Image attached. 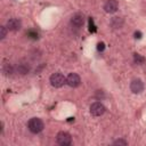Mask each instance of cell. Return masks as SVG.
<instances>
[{
  "label": "cell",
  "instance_id": "6da1fadb",
  "mask_svg": "<svg viewBox=\"0 0 146 146\" xmlns=\"http://www.w3.org/2000/svg\"><path fill=\"white\" fill-rule=\"evenodd\" d=\"M27 128L32 133H39L43 130L44 123L39 117H32V119H30V121L27 123Z\"/></svg>",
  "mask_w": 146,
  "mask_h": 146
},
{
  "label": "cell",
  "instance_id": "7a4b0ae2",
  "mask_svg": "<svg viewBox=\"0 0 146 146\" xmlns=\"http://www.w3.org/2000/svg\"><path fill=\"white\" fill-rule=\"evenodd\" d=\"M50 84L55 88H60L64 86V83H66V78L60 73V72H56V73H52L50 75Z\"/></svg>",
  "mask_w": 146,
  "mask_h": 146
},
{
  "label": "cell",
  "instance_id": "3957f363",
  "mask_svg": "<svg viewBox=\"0 0 146 146\" xmlns=\"http://www.w3.org/2000/svg\"><path fill=\"white\" fill-rule=\"evenodd\" d=\"M56 141H57V144L60 145V146H68V145H71V143H72V137H71V135H70L68 132H66V131H60V132H58L57 136H56Z\"/></svg>",
  "mask_w": 146,
  "mask_h": 146
},
{
  "label": "cell",
  "instance_id": "277c9868",
  "mask_svg": "<svg viewBox=\"0 0 146 146\" xmlns=\"http://www.w3.org/2000/svg\"><path fill=\"white\" fill-rule=\"evenodd\" d=\"M105 111H106L105 106L102 103H99V102L92 103L91 106H90V113L94 116H100V115H103L105 113Z\"/></svg>",
  "mask_w": 146,
  "mask_h": 146
},
{
  "label": "cell",
  "instance_id": "5b68a950",
  "mask_svg": "<svg viewBox=\"0 0 146 146\" xmlns=\"http://www.w3.org/2000/svg\"><path fill=\"white\" fill-rule=\"evenodd\" d=\"M66 83H67L70 87L75 88V87L80 86L81 79H80L79 74H76V73H70V74L67 75V78H66Z\"/></svg>",
  "mask_w": 146,
  "mask_h": 146
},
{
  "label": "cell",
  "instance_id": "8992f818",
  "mask_svg": "<svg viewBox=\"0 0 146 146\" xmlns=\"http://www.w3.org/2000/svg\"><path fill=\"white\" fill-rule=\"evenodd\" d=\"M130 90L133 94H140L144 90V83L140 79H133L130 83Z\"/></svg>",
  "mask_w": 146,
  "mask_h": 146
},
{
  "label": "cell",
  "instance_id": "52a82bcc",
  "mask_svg": "<svg viewBox=\"0 0 146 146\" xmlns=\"http://www.w3.org/2000/svg\"><path fill=\"white\" fill-rule=\"evenodd\" d=\"M117 8H119V3H117L116 0H107V1L105 2V5H104L105 11L108 13V14L115 13V11L117 10Z\"/></svg>",
  "mask_w": 146,
  "mask_h": 146
},
{
  "label": "cell",
  "instance_id": "ba28073f",
  "mask_svg": "<svg viewBox=\"0 0 146 146\" xmlns=\"http://www.w3.org/2000/svg\"><path fill=\"white\" fill-rule=\"evenodd\" d=\"M71 24L74 26V27H81L83 26L84 24V17L82 14H75L72 16L71 18Z\"/></svg>",
  "mask_w": 146,
  "mask_h": 146
},
{
  "label": "cell",
  "instance_id": "9c48e42d",
  "mask_svg": "<svg viewBox=\"0 0 146 146\" xmlns=\"http://www.w3.org/2000/svg\"><path fill=\"white\" fill-rule=\"evenodd\" d=\"M22 27V23L17 18H10L7 22V29L10 31H18Z\"/></svg>",
  "mask_w": 146,
  "mask_h": 146
},
{
  "label": "cell",
  "instance_id": "30bf717a",
  "mask_svg": "<svg viewBox=\"0 0 146 146\" xmlns=\"http://www.w3.org/2000/svg\"><path fill=\"white\" fill-rule=\"evenodd\" d=\"M16 71H17L19 74L25 75V74H27V73L30 72V65H27V64H25V63H19V64H17V66H16Z\"/></svg>",
  "mask_w": 146,
  "mask_h": 146
},
{
  "label": "cell",
  "instance_id": "8fae6325",
  "mask_svg": "<svg viewBox=\"0 0 146 146\" xmlns=\"http://www.w3.org/2000/svg\"><path fill=\"white\" fill-rule=\"evenodd\" d=\"M111 26L113 29H121L123 26V19L121 17H113L111 19Z\"/></svg>",
  "mask_w": 146,
  "mask_h": 146
},
{
  "label": "cell",
  "instance_id": "7c38bea8",
  "mask_svg": "<svg viewBox=\"0 0 146 146\" xmlns=\"http://www.w3.org/2000/svg\"><path fill=\"white\" fill-rule=\"evenodd\" d=\"M2 73H3L6 76H10V75H13V73H14V67H13L9 63H5V64L2 65Z\"/></svg>",
  "mask_w": 146,
  "mask_h": 146
},
{
  "label": "cell",
  "instance_id": "4fadbf2b",
  "mask_svg": "<svg viewBox=\"0 0 146 146\" xmlns=\"http://www.w3.org/2000/svg\"><path fill=\"white\" fill-rule=\"evenodd\" d=\"M133 60H135L136 64L141 65L143 63H145V57L141 56V55H139V54H133Z\"/></svg>",
  "mask_w": 146,
  "mask_h": 146
},
{
  "label": "cell",
  "instance_id": "5bb4252c",
  "mask_svg": "<svg viewBox=\"0 0 146 146\" xmlns=\"http://www.w3.org/2000/svg\"><path fill=\"white\" fill-rule=\"evenodd\" d=\"M96 26H95V24H94V19L90 17L89 18V31L90 32H96Z\"/></svg>",
  "mask_w": 146,
  "mask_h": 146
},
{
  "label": "cell",
  "instance_id": "9a60e30c",
  "mask_svg": "<svg viewBox=\"0 0 146 146\" xmlns=\"http://www.w3.org/2000/svg\"><path fill=\"white\" fill-rule=\"evenodd\" d=\"M7 35V26H1L0 27V39H5Z\"/></svg>",
  "mask_w": 146,
  "mask_h": 146
},
{
  "label": "cell",
  "instance_id": "2e32d148",
  "mask_svg": "<svg viewBox=\"0 0 146 146\" xmlns=\"http://www.w3.org/2000/svg\"><path fill=\"white\" fill-rule=\"evenodd\" d=\"M27 35H29L31 39H38V33H36L35 31H33V30L29 31V32H27Z\"/></svg>",
  "mask_w": 146,
  "mask_h": 146
},
{
  "label": "cell",
  "instance_id": "e0dca14e",
  "mask_svg": "<svg viewBox=\"0 0 146 146\" xmlns=\"http://www.w3.org/2000/svg\"><path fill=\"white\" fill-rule=\"evenodd\" d=\"M128 143L125 141V140H123V139H117V140H115L114 143H113V145H127Z\"/></svg>",
  "mask_w": 146,
  "mask_h": 146
},
{
  "label": "cell",
  "instance_id": "ac0fdd59",
  "mask_svg": "<svg viewBox=\"0 0 146 146\" xmlns=\"http://www.w3.org/2000/svg\"><path fill=\"white\" fill-rule=\"evenodd\" d=\"M97 49H98V51H103V50L105 49V44H104V42H99V43L97 44Z\"/></svg>",
  "mask_w": 146,
  "mask_h": 146
},
{
  "label": "cell",
  "instance_id": "d6986e66",
  "mask_svg": "<svg viewBox=\"0 0 146 146\" xmlns=\"http://www.w3.org/2000/svg\"><path fill=\"white\" fill-rule=\"evenodd\" d=\"M135 38H136V39H140V38H141V32L136 31V32H135Z\"/></svg>",
  "mask_w": 146,
  "mask_h": 146
}]
</instances>
